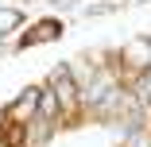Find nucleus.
Wrapping results in <instances>:
<instances>
[{"instance_id": "nucleus-1", "label": "nucleus", "mask_w": 151, "mask_h": 147, "mask_svg": "<svg viewBox=\"0 0 151 147\" xmlns=\"http://www.w3.org/2000/svg\"><path fill=\"white\" fill-rule=\"evenodd\" d=\"M54 97H58V108H62V112L78 108V89H74V77H54Z\"/></svg>"}, {"instance_id": "nucleus-2", "label": "nucleus", "mask_w": 151, "mask_h": 147, "mask_svg": "<svg viewBox=\"0 0 151 147\" xmlns=\"http://www.w3.org/2000/svg\"><path fill=\"white\" fill-rule=\"evenodd\" d=\"M0 139H4L8 147H23V124H8V128H0Z\"/></svg>"}, {"instance_id": "nucleus-3", "label": "nucleus", "mask_w": 151, "mask_h": 147, "mask_svg": "<svg viewBox=\"0 0 151 147\" xmlns=\"http://www.w3.org/2000/svg\"><path fill=\"white\" fill-rule=\"evenodd\" d=\"M50 112H54V97L47 93V97H43V116H50Z\"/></svg>"}]
</instances>
